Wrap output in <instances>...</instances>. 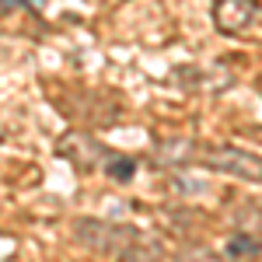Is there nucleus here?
<instances>
[{"label":"nucleus","instance_id":"nucleus-5","mask_svg":"<svg viewBox=\"0 0 262 262\" xmlns=\"http://www.w3.org/2000/svg\"><path fill=\"white\" fill-rule=\"evenodd\" d=\"M196 158V143H189V140H168L158 147V161L164 164H189Z\"/></svg>","mask_w":262,"mask_h":262},{"label":"nucleus","instance_id":"nucleus-6","mask_svg":"<svg viewBox=\"0 0 262 262\" xmlns=\"http://www.w3.org/2000/svg\"><path fill=\"white\" fill-rule=\"evenodd\" d=\"M101 168H105V175L112 182H122V185L137 179V161H133V158H122V154H108V158L101 161Z\"/></svg>","mask_w":262,"mask_h":262},{"label":"nucleus","instance_id":"nucleus-7","mask_svg":"<svg viewBox=\"0 0 262 262\" xmlns=\"http://www.w3.org/2000/svg\"><path fill=\"white\" fill-rule=\"evenodd\" d=\"M227 259H259V238L255 234H234L227 242Z\"/></svg>","mask_w":262,"mask_h":262},{"label":"nucleus","instance_id":"nucleus-4","mask_svg":"<svg viewBox=\"0 0 262 262\" xmlns=\"http://www.w3.org/2000/svg\"><path fill=\"white\" fill-rule=\"evenodd\" d=\"M60 158H67V161L74 164V168H81V171H88V168H95L98 161H105L108 158V150H105V143H98L91 133H77V129H70V133H63L60 137Z\"/></svg>","mask_w":262,"mask_h":262},{"label":"nucleus","instance_id":"nucleus-2","mask_svg":"<svg viewBox=\"0 0 262 262\" xmlns=\"http://www.w3.org/2000/svg\"><path fill=\"white\" fill-rule=\"evenodd\" d=\"M192 161L206 164L210 171H221V175H231V179H242V182H255L262 179V164L255 154H248V150H238V147H196V158Z\"/></svg>","mask_w":262,"mask_h":262},{"label":"nucleus","instance_id":"nucleus-8","mask_svg":"<svg viewBox=\"0 0 262 262\" xmlns=\"http://www.w3.org/2000/svg\"><path fill=\"white\" fill-rule=\"evenodd\" d=\"M175 262H231V259L221 255V252H213V248H200V245L192 248L189 245V248H182L179 255H175Z\"/></svg>","mask_w":262,"mask_h":262},{"label":"nucleus","instance_id":"nucleus-1","mask_svg":"<svg viewBox=\"0 0 262 262\" xmlns=\"http://www.w3.org/2000/svg\"><path fill=\"white\" fill-rule=\"evenodd\" d=\"M74 238L91 248L95 255H108L119 262H161L164 245L147 234L140 227H126V224H108L98 217H81L74 224Z\"/></svg>","mask_w":262,"mask_h":262},{"label":"nucleus","instance_id":"nucleus-3","mask_svg":"<svg viewBox=\"0 0 262 262\" xmlns=\"http://www.w3.org/2000/svg\"><path fill=\"white\" fill-rule=\"evenodd\" d=\"M259 0H217L213 4V25L221 35L248 39L259 32Z\"/></svg>","mask_w":262,"mask_h":262}]
</instances>
